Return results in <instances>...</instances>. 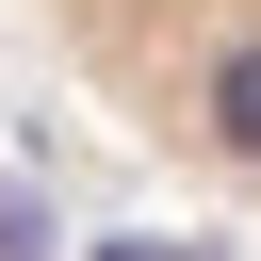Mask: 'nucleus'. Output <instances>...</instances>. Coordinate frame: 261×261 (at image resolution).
<instances>
[{
	"label": "nucleus",
	"mask_w": 261,
	"mask_h": 261,
	"mask_svg": "<svg viewBox=\"0 0 261 261\" xmlns=\"http://www.w3.org/2000/svg\"><path fill=\"white\" fill-rule=\"evenodd\" d=\"M33 16L163 163H196L212 196H261V0H33Z\"/></svg>",
	"instance_id": "1"
}]
</instances>
